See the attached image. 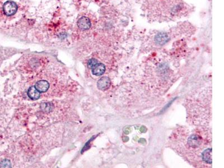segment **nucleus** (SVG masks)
Segmentation results:
<instances>
[{
  "label": "nucleus",
  "instance_id": "obj_6",
  "mask_svg": "<svg viewBox=\"0 0 224 168\" xmlns=\"http://www.w3.org/2000/svg\"><path fill=\"white\" fill-rule=\"evenodd\" d=\"M28 95L30 99L33 100H37L39 98L40 92L38 91L35 86H32L28 90Z\"/></svg>",
  "mask_w": 224,
  "mask_h": 168
},
{
  "label": "nucleus",
  "instance_id": "obj_3",
  "mask_svg": "<svg viewBox=\"0 0 224 168\" xmlns=\"http://www.w3.org/2000/svg\"><path fill=\"white\" fill-rule=\"evenodd\" d=\"M92 74L95 76H101L105 71V66L103 64L98 63L91 68Z\"/></svg>",
  "mask_w": 224,
  "mask_h": 168
},
{
  "label": "nucleus",
  "instance_id": "obj_2",
  "mask_svg": "<svg viewBox=\"0 0 224 168\" xmlns=\"http://www.w3.org/2000/svg\"><path fill=\"white\" fill-rule=\"evenodd\" d=\"M111 85L110 80L109 78L104 76L99 79L97 83V86L99 90H106L109 88Z\"/></svg>",
  "mask_w": 224,
  "mask_h": 168
},
{
  "label": "nucleus",
  "instance_id": "obj_10",
  "mask_svg": "<svg viewBox=\"0 0 224 168\" xmlns=\"http://www.w3.org/2000/svg\"><path fill=\"white\" fill-rule=\"evenodd\" d=\"M98 63V62L97 61V59H91L89 61L88 64L89 67L91 69L94 66H95Z\"/></svg>",
  "mask_w": 224,
  "mask_h": 168
},
{
  "label": "nucleus",
  "instance_id": "obj_5",
  "mask_svg": "<svg viewBox=\"0 0 224 168\" xmlns=\"http://www.w3.org/2000/svg\"><path fill=\"white\" fill-rule=\"evenodd\" d=\"M35 87L40 93H44L48 90L49 84L45 80H40L36 83Z\"/></svg>",
  "mask_w": 224,
  "mask_h": 168
},
{
  "label": "nucleus",
  "instance_id": "obj_8",
  "mask_svg": "<svg viewBox=\"0 0 224 168\" xmlns=\"http://www.w3.org/2000/svg\"><path fill=\"white\" fill-rule=\"evenodd\" d=\"M201 141V139L200 136L192 135L189 138L188 144H190L191 146L195 147L198 146L200 144Z\"/></svg>",
  "mask_w": 224,
  "mask_h": 168
},
{
  "label": "nucleus",
  "instance_id": "obj_12",
  "mask_svg": "<svg viewBox=\"0 0 224 168\" xmlns=\"http://www.w3.org/2000/svg\"><path fill=\"white\" fill-rule=\"evenodd\" d=\"M2 165L3 166V167H10L11 164L8 160H4L2 163Z\"/></svg>",
  "mask_w": 224,
  "mask_h": 168
},
{
  "label": "nucleus",
  "instance_id": "obj_7",
  "mask_svg": "<svg viewBox=\"0 0 224 168\" xmlns=\"http://www.w3.org/2000/svg\"><path fill=\"white\" fill-rule=\"evenodd\" d=\"M203 160L208 164H212V149L205 150L202 154Z\"/></svg>",
  "mask_w": 224,
  "mask_h": 168
},
{
  "label": "nucleus",
  "instance_id": "obj_9",
  "mask_svg": "<svg viewBox=\"0 0 224 168\" xmlns=\"http://www.w3.org/2000/svg\"><path fill=\"white\" fill-rule=\"evenodd\" d=\"M167 40V37L165 35L160 34L158 35L157 38V42L159 44H163L165 43Z\"/></svg>",
  "mask_w": 224,
  "mask_h": 168
},
{
  "label": "nucleus",
  "instance_id": "obj_4",
  "mask_svg": "<svg viewBox=\"0 0 224 168\" xmlns=\"http://www.w3.org/2000/svg\"><path fill=\"white\" fill-rule=\"evenodd\" d=\"M78 25L81 29L86 30L90 28L91 22L88 18L82 17L78 20Z\"/></svg>",
  "mask_w": 224,
  "mask_h": 168
},
{
  "label": "nucleus",
  "instance_id": "obj_1",
  "mask_svg": "<svg viewBox=\"0 0 224 168\" xmlns=\"http://www.w3.org/2000/svg\"><path fill=\"white\" fill-rule=\"evenodd\" d=\"M3 9L6 15L11 16L16 13L18 10V6L16 3L13 1H8L3 5Z\"/></svg>",
  "mask_w": 224,
  "mask_h": 168
},
{
  "label": "nucleus",
  "instance_id": "obj_11",
  "mask_svg": "<svg viewBox=\"0 0 224 168\" xmlns=\"http://www.w3.org/2000/svg\"><path fill=\"white\" fill-rule=\"evenodd\" d=\"M41 108L43 109L44 111L45 112H49L50 110H49V109H51V106L49 104H42L41 105Z\"/></svg>",
  "mask_w": 224,
  "mask_h": 168
}]
</instances>
